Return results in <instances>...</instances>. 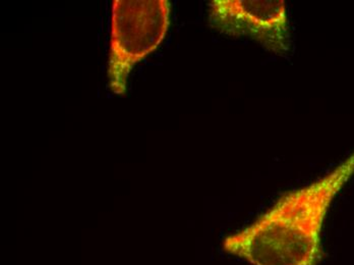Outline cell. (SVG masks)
I'll use <instances>...</instances> for the list:
<instances>
[{"label":"cell","mask_w":354,"mask_h":265,"mask_svg":"<svg viewBox=\"0 0 354 265\" xmlns=\"http://www.w3.org/2000/svg\"><path fill=\"white\" fill-rule=\"evenodd\" d=\"M354 174V152L327 176L283 194L223 249L250 265H319L322 232L334 198Z\"/></svg>","instance_id":"6da1fadb"},{"label":"cell","mask_w":354,"mask_h":265,"mask_svg":"<svg viewBox=\"0 0 354 265\" xmlns=\"http://www.w3.org/2000/svg\"><path fill=\"white\" fill-rule=\"evenodd\" d=\"M170 25L167 0H114L108 51V88L124 96L133 68L163 42Z\"/></svg>","instance_id":"7a4b0ae2"},{"label":"cell","mask_w":354,"mask_h":265,"mask_svg":"<svg viewBox=\"0 0 354 265\" xmlns=\"http://www.w3.org/2000/svg\"><path fill=\"white\" fill-rule=\"evenodd\" d=\"M209 23L220 33L248 37L266 51L284 55L289 49V21L283 0H214Z\"/></svg>","instance_id":"3957f363"}]
</instances>
